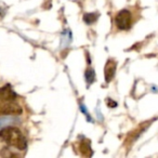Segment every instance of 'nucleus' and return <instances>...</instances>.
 Here are the masks:
<instances>
[{"label":"nucleus","mask_w":158,"mask_h":158,"mask_svg":"<svg viewBox=\"0 0 158 158\" xmlns=\"http://www.w3.org/2000/svg\"><path fill=\"white\" fill-rule=\"evenodd\" d=\"M0 113L6 115H19L22 113V106L14 102H0Z\"/></svg>","instance_id":"7ed1b4c3"},{"label":"nucleus","mask_w":158,"mask_h":158,"mask_svg":"<svg viewBox=\"0 0 158 158\" xmlns=\"http://www.w3.org/2000/svg\"><path fill=\"white\" fill-rule=\"evenodd\" d=\"M98 20V15L97 13H87L84 16V21L87 23L88 25H91L93 23H95Z\"/></svg>","instance_id":"6e6552de"},{"label":"nucleus","mask_w":158,"mask_h":158,"mask_svg":"<svg viewBox=\"0 0 158 158\" xmlns=\"http://www.w3.org/2000/svg\"><path fill=\"white\" fill-rule=\"evenodd\" d=\"M94 78H95V73L92 68H89V69L86 70V80H87V84L91 85L93 81H94Z\"/></svg>","instance_id":"1a4fd4ad"},{"label":"nucleus","mask_w":158,"mask_h":158,"mask_svg":"<svg viewBox=\"0 0 158 158\" xmlns=\"http://www.w3.org/2000/svg\"><path fill=\"white\" fill-rule=\"evenodd\" d=\"M115 23L119 29L127 31L131 26V13L128 10H123L120 11L115 18Z\"/></svg>","instance_id":"f03ea898"},{"label":"nucleus","mask_w":158,"mask_h":158,"mask_svg":"<svg viewBox=\"0 0 158 158\" xmlns=\"http://www.w3.org/2000/svg\"><path fill=\"white\" fill-rule=\"evenodd\" d=\"M18 99V94L11 89L10 86L0 88V102H14Z\"/></svg>","instance_id":"20e7f679"},{"label":"nucleus","mask_w":158,"mask_h":158,"mask_svg":"<svg viewBox=\"0 0 158 158\" xmlns=\"http://www.w3.org/2000/svg\"><path fill=\"white\" fill-rule=\"evenodd\" d=\"M107 105L110 106V107H116V106H117V103H116V102L113 101V100L107 99Z\"/></svg>","instance_id":"9d476101"},{"label":"nucleus","mask_w":158,"mask_h":158,"mask_svg":"<svg viewBox=\"0 0 158 158\" xmlns=\"http://www.w3.org/2000/svg\"><path fill=\"white\" fill-rule=\"evenodd\" d=\"M79 149H80V153H81L82 156H86V157H90V156H92V151H91V146H90V142H89V140L82 141V142L80 143Z\"/></svg>","instance_id":"423d86ee"},{"label":"nucleus","mask_w":158,"mask_h":158,"mask_svg":"<svg viewBox=\"0 0 158 158\" xmlns=\"http://www.w3.org/2000/svg\"><path fill=\"white\" fill-rule=\"evenodd\" d=\"M116 66L117 64L114 60H108L107 61L105 68H104V77H105L106 82L112 81V79L114 78L115 72H116Z\"/></svg>","instance_id":"39448f33"},{"label":"nucleus","mask_w":158,"mask_h":158,"mask_svg":"<svg viewBox=\"0 0 158 158\" xmlns=\"http://www.w3.org/2000/svg\"><path fill=\"white\" fill-rule=\"evenodd\" d=\"M20 121V119L18 117H13V115H8L6 117H0V128L6 127L8 125H11V123H15Z\"/></svg>","instance_id":"0eeeda50"},{"label":"nucleus","mask_w":158,"mask_h":158,"mask_svg":"<svg viewBox=\"0 0 158 158\" xmlns=\"http://www.w3.org/2000/svg\"><path fill=\"white\" fill-rule=\"evenodd\" d=\"M0 140L21 151H24L27 147V141L25 136L22 134L20 129L15 127H7L0 130Z\"/></svg>","instance_id":"f257e3e1"}]
</instances>
